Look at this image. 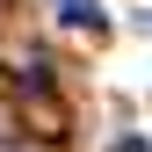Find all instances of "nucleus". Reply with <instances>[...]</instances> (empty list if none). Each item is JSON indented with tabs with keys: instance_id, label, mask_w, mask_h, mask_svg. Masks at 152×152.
<instances>
[{
	"instance_id": "nucleus-1",
	"label": "nucleus",
	"mask_w": 152,
	"mask_h": 152,
	"mask_svg": "<svg viewBox=\"0 0 152 152\" xmlns=\"http://www.w3.org/2000/svg\"><path fill=\"white\" fill-rule=\"evenodd\" d=\"M58 15H65V22H72V29H102V7H94V0H65V7H58Z\"/></svg>"
},
{
	"instance_id": "nucleus-2",
	"label": "nucleus",
	"mask_w": 152,
	"mask_h": 152,
	"mask_svg": "<svg viewBox=\"0 0 152 152\" xmlns=\"http://www.w3.org/2000/svg\"><path fill=\"white\" fill-rule=\"evenodd\" d=\"M116 152H152V145H145V138H123V145H116Z\"/></svg>"
},
{
	"instance_id": "nucleus-3",
	"label": "nucleus",
	"mask_w": 152,
	"mask_h": 152,
	"mask_svg": "<svg viewBox=\"0 0 152 152\" xmlns=\"http://www.w3.org/2000/svg\"><path fill=\"white\" fill-rule=\"evenodd\" d=\"M58 7H65V0H58Z\"/></svg>"
}]
</instances>
